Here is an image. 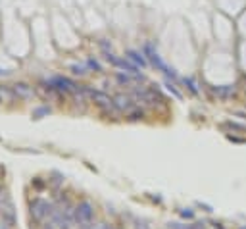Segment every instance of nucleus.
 Segmentation results:
<instances>
[{"mask_svg": "<svg viewBox=\"0 0 246 229\" xmlns=\"http://www.w3.org/2000/svg\"><path fill=\"white\" fill-rule=\"evenodd\" d=\"M92 218H94V206H92L90 202L83 200V202H79L75 206V223L86 225V223L92 221Z\"/></svg>", "mask_w": 246, "mask_h": 229, "instance_id": "obj_1", "label": "nucleus"}, {"mask_svg": "<svg viewBox=\"0 0 246 229\" xmlns=\"http://www.w3.org/2000/svg\"><path fill=\"white\" fill-rule=\"evenodd\" d=\"M144 52H146V56L150 58V62L154 64V66L160 69V71H163V73H167V75H171V77H175V71H173V69L167 66V64L162 62V58L158 56V52L154 50V46H152L150 42H146V45H144Z\"/></svg>", "mask_w": 246, "mask_h": 229, "instance_id": "obj_2", "label": "nucleus"}, {"mask_svg": "<svg viewBox=\"0 0 246 229\" xmlns=\"http://www.w3.org/2000/svg\"><path fill=\"white\" fill-rule=\"evenodd\" d=\"M52 210L54 208L50 204H46L44 200H33V202H31V216L37 221H42L44 218H50Z\"/></svg>", "mask_w": 246, "mask_h": 229, "instance_id": "obj_3", "label": "nucleus"}, {"mask_svg": "<svg viewBox=\"0 0 246 229\" xmlns=\"http://www.w3.org/2000/svg\"><path fill=\"white\" fill-rule=\"evenodd\" d=\"M83 92H85V95H89L98 106H102V108H106V110L115 108V106H113V100L108 96V95H104V92H100V91H90V89H83Z\"/></svg>", "mask_w": 246, "mask_h": 229, "instance_id": "obj_4", "label": "nucleus"}, {"mask_svg": "<svg viewBox=\"0 0 246 229\" xmlns=\"http://www.w3.org/2000/svg\"><path fill=\"white\" fill-rule=\"evenodd\" d=\"M0 216H2V221H6L8 225H13L16 221V214H13V204L10 202L8 196H4L0 200Z\"/></svg>", "mask_w": 246, "mask_h": 229, "instance_id": "obj_5", "label": "nucleus"}, {"mask_svg": "<svg viewBox=\"0 0 246 229\" xmlns=\"http://www.w3.org/2000/svg\"><path fill=\"white\" fill-rule=\"evenodd\" d=\"M48 85H52V87H56L58 91H63V92L75 91V83L71 79H66V77H52L48 81Z\"/></svg>", "mask_w": 246, "mask_h": 229, "instance_id": "obj_6", "label": "nucleus"}, {"mask_svg": "<svg viewBox=\"0 0 246 229\" xmlns=\"http://www.w3.org/2000/svg\"><path fill=\"white\" fill-rule=\"evenodd\" d=\"M113 106H115V110H119V112H131V110H133V102H131V98L125 96V95L115 96Z\"/></svg>", "mask_w": 246, "mask_h": 229, "instance_id": "obj_7", "label": "nucleus"}, {"mask_svg": "<svg viewBox=\"0 0 246 229\" xmlns=\"http://www.w3.org/2000/svg\"><path fill=\"white\" fill-rule=\"evenodd\" d=\"M12 92L16 96H19V98H29V96L33 95V89L29 87V85H25V83H16L12 87Z\"/></svg>", "mask_w": 246, "mask_h": 229, "instance_id": "obj_8", "label": "nucleus"}, {"mask_svg": "<svg viewBox=\"0 0 246 229\" xmlns=\"http://www.w3.org/2000/svg\"><path fill=\"white\" fill-rule=\"evenodd\" d=\"M127 58L129 60H133L136 66H140V68H144L146 66V60H144V56L142 54H139V52H135V50H129L127 52Z\"/></svg>", "mask_w": 246, "mask_h": 229, "instance_id": "obj_9", "label": "nucleus"}, {"mask_svg": "<svg viewBox=\"0 0 246 229\" xmlns=\"http://www.w3.org/2000/svg\"><path fill=\"white\" fill-rule=\"evenodd\" d=\"M115 79H117L119 85H129V83H131V77H129V75H123V73H117V75H115Z\"/></svg>", "mask_w": 246, "mask_h": 229, "instance_id": "obj_10", "label": "nucleus"}, {"mask_svg": "<svg viewBox=\"0 0 246 229\" xmlns=\"http://www.w3.org/2000/svg\"><path fill=\"white\" fill-rule=\"evenodd\" d=\"M235 89L233 87H219V89H215V92H217V95H221V96H227L229 92H233Z\"/></svg>", "mask_w": 246, "mask_h": 229, "instance_id": "obj_11", "label": "nucleus"}, {"mask_svg": "<svg viewBox=\"0 0 246 229\" xmlns=\"http://www.w3.org/2000/svg\"><path fill=\"white\" fill-rule=\"evenodd\" d=\"M183 83H185V85H189V89L192 91V95H198V89H196V85H194V81H192V79H183Z\"/></svg>", "mask_w": 246, "mask_h": 229, "instance_id": "obj_12", "label": "nucleus"}, {"mask_svg": "<svg viewBox=\"0 0 246 229\" xmlns=\"http://www.w3.org/2000/svg\"><path fill=\"white\" fill-rule=\"evenodd\" d=\"M165 87H167V89H169V92H171V95H173V96H175V98H181V92H179V91H177L175 87H173V85H171V83H165Z\"/></svg>", "mask_w": 246, "mask_h": 229, "instance_id": "obj_13", "label": "nucleus"}, {"mask_svg": "<svg viewBox=\"0 0 246 229\" xmlns=\"http://www.w3.org/2000/svg\"><path fill=\"white\" fill-rule=\"evenodd\" d=\"M144 114L142 112H129V119L131 121H136V119H142Z\"/></svg>", "mask_w": 246, "mask_h": 229, "instance_id": "obj_14", "label": "nucleus"}, {"mask_svg": "<svg viewBox=\"0 0 246 229\" xmlns=\"http://www.w3.org/2000/svg\"><path fill=\"white\" fill-rule=\"evenodd\" d=\"M71 71H73L75 75H85V73H86L83 66H73V68H71Z\"/></svg>", "mask_w": 246, "mask_h": 229, "instance_id": "obj_15", "label": "nucleus"}, {"mask_svg": "<svg viewBox=\"0 0 246 229\" xmlns=\"http://www.w3.org/2000/svg\"><path fill=\"white\" fill-rule=\"evenodd\" d=\"M89 68H92V69H100L98 62H94V60H89Z\"/></svg>", "mask_w": 246, "mask_h": 229, "instance_id": "obj_16", "label": "nucleus"}, {"mask_svg": "<svg viewBox=\"0 0 246 229\" xmlns=\"http://www.w3.org/2000/svg\"><path fill=\"white\" fill-rule=\"evenodd\" d=\"M50 110L48 108H40V110H37V112H35V116H42V114H48Z\"/></svg>", "mask_w": 246, "mask_h": 229, "instance_id": "obj_17", "label": "nucleus"}, {"mask_svg": "<svg viewBox=\"0 0 246 229\" xmlns=\"http://www.w3.org/2000/svg\"><path fill=\"white\" fill-rule=\"evenodd\" d=\"M181 216H183V218H192V212L190 210H183V212H181Z\"/></svg>", "mask_w": 246, "mask_h": 229, "instance_id": "obj_18", "label": "nucleus"}, {"mask_svg": "<svg viewBox=\"0 0 246 229\" xmlns=\"http://www.w3.org/2000/svg\"><path fill=\"white\" fill-rule=\"evenodd\" d=\"M33 183H35V187H39V189H40V187H42V181H40V179H35V181H33Z\"/></svg>", "mask_w": 246, "mask_h": 229, "instance_id": "obj_19", "label": "nucleus"}, {"mask_svg": "<svg viewBox=\"0 0 246 229\" xmlns=\"http://www.w3.org/2000/svg\"><path fill=\"white\" fill-rule=\"evenodd\" d=\"M4 196H6V192H4V191H2V187H0V200H2V198H4Z\"/></svg>", "mask_w": 246, "mask_h": 229, "instance_id": "obj_20", "label": "nucleus"}, {"mask_svg": "<svg viewBox=\"0 0 246 229\" xmlns=\"http://www.w3.org/2000/svg\"><path fill=\"white\" fill-rule=\"evenodd\" d=\"M0 229H6V227H2V225H0Z\"/></svg>", "mask_w": 246, "mask_h": 229, "instance_id": "obj_21", "label": "nucleus"}]
</instances>
